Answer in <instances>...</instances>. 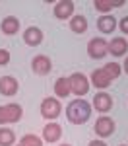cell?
Listing matches in <instances>:
<instances>
[{"instance_id":"4fadbf2b","label":"cell","mask_w":128,"mask_h":146,"mask_svg":"<svg viewBox=\"0 0 128 146\" xmlns=\"http://www.w3.org/2000/svg\"><path fill=\"white\" fill-rule=\"evenodd\" d=\"M109 53L113 56H122L128 53V41L124 37H115V39H111V43H109Z\"/></svg>"},{"instance_id":"52a82bcc","label":"cell","mask_w":128,"mask_h":146,"mask_svg":"<svg viewBox=\"0 0 128 146\" xmlns=\"http://www.w3.org/2000/svg\"><path fill=\"white\" fill-rule=\"evenodd\" d=\"M91 107L95 109V111H99V113L111 111V109H113V98H111V94H107V92H99V94H95Z\"/></svg>"},{"instance_id":"603a6c76","label":"cell","mask_w":128,"mask_h":146,"mask_svg":"<svg viewBox=\"0 0 128 146\" xmlns=\"http://www.w3.org/2000/svg\"><path fill=\"white\" fill-rule=\"evenodd\" d=\"M10 62V53L6 49H0V66H6Z\"/></svg>"},{"instance_id":"8fae6325","label":"cell","mask_w":128,"mask_h":146,"mask_svg":"<svg viewBox=\"0 0 128 146\" xmlns=\"http://www.w3.org/2000/svg\"><path fill=\"white\" fill-rule=\"evenodd\" d=\"M23 41H25V45H29V47H39L43 43V31H41V27H37V25L27 27L23 31Z\"/></svg>"},{"instance_id":"ba28073f","label":"cell","mask_w":128,"mask_h":146,"mask_svg":"<svg viewBox=\"0 0 128 146\" xmlns=\"http://www.w3.org/2000/svg\"><path fill=\"white\" fill-rule=\"evenodd\" d=\"M95 133L101 136V138H107L115 133V121L107 115H101L97 121H95Z\"/></svg>"},{"instance_id":"4316f807","label":"cell","mask_w":128,"mask_h":146,"mask_svg":"<svg viewBox=\"0 0 128 146\" xmlns=\"http://www.w3.org/2000/svg\"><path fill=\"white\" fill-rule=\"evenodd\" d=\"M60 146H72V144H60Z\"/></svg>"},{"instance_id":"f1b7e54d","label":"cell","mask_w":128,"mask_h":146,"mask_svg":"<svg viewBox=\"0 0 128 146\" xmlns=\"http://www.w3.org/2000/svg\"><path fill=\"white\" fill-rule=\"evenodd\" d=\"M18 146H22V144H18Z\"/></svg>"},{"instance_id":"d6986e66","label":"cell","mask_w":128,"mask_h":146,"mask_svg":"<svg viewBox=\"0 0 128 146\" xmlns=\"http://www.w3.org/2000/svg\"><path fill=\"white\" fill-rule=\"evenodd\" d=\"M70 29L74 31V33H85L87 31V20H85V16H80V14H76V16H72L70 18Z\"/></svg>"},{"instance_id":"44dd1931","label":"cell","mask_w":128,"mask_h":146,"mask_svg":"<svg viewBox=\"0 0 128 146\" xmlns=\"http://www.w3.org/2000/svg\"><path fill=\"white\" fill-rule=\"evenodd\" d=\"M103 70H105V74H107L111 80L118 78V76L122 74V66H120L118 62H109V64H105V66H103Z\"/></svg>"},{"instance_id":"6da1fadb","label":"cell","mask_w":128,"mask_h":146,"mask_svg":"<svg viewBox=\"0 0 128 146\" xmlns=\"http://www.w3.org/2000/svg\"><path fill=\"white\" fill-rule=\"evenodd\" d=\"M91 117V105L85 100H72L66 105V119L72 125H83L89 121Z\"/></svg>"},{"instance_id":"2e32d148","label":"cell","mask_w":128,"mask_h":146,"mask_svg":"<svg viewBox=\"0 0 128 146\" xmlns=\"http://www.w3.org/2000/svg\"><path fill=\"white\" fill-rule=\"evenodd\" d=\"M97 29L105 35H111L116 29V20L113 16H107V14H105V16H101V18L97 20Z\"/></svg>"},{"instance_id":"e0dca14e","label":"cell","mask_w":128,"mask_h":146,"mask_svg":"<svg viewBox=\"0 0 128 146\" xmlns=\"http://www.w3.org/2000/svg\"><path fill=\"white\" fill-rule=\"evenodd\" d=\"M54 94H56V98H60V100H66L70 94H72V90H70V80L64 78V76L56 78V82H54Z\"/></svg>"},{"instance_id":"cb8c5ba5","label":"cell","mask_w":128,"mask_h":146,"mask_svg":"<svg viewBox=\"0 0 128 146\" xmlns=\"http://www.w3.org/2000/svg\"><path fill=\"white\" fill-rule=\"evenodd\" d=\"M118 27H120V31L124 35H128V16H124L122 20H120V23H118Z\"/></svg>"},{"instance_id":"7c38bea8","label":"cell","mask_w":128,"mask_h":146,"mask_svg":"<svg viewBox=\"0 0 128 146\" xmlns=\"http://www.w3.org/2000/svg\"><path fill=\"white\" fill-rule=\"evenodd\" d=\"M18 90H20V82L14 78V76H2L0 78V94L2 96L12 98V96L18 94Z\"/></svg>"},{"instance_id":"9c48e42d","label":"cell","mask_w":128,"mask_h":146,"mask_svg":"<svg viewBox=\"0 0 128 146\" xmlns=\"http://www.w3.org/2000/svg\"><path fill=\"white\" fill-rule=\"evenodd\" d=\"M60 136H62V127L56 121H49L45 125V129H43V140L49 142V144H53V142L60 140Z\"/></svg>"},{"instance_id":"484cf974","label":"cell","mask_w":128,"mask_h":146,"mask_svg":"<svg viewBox=\"0 0 128 146\" xmlns=\"http://www.w3.org/2000/svg\"><path fill=\"white\" fill-rule=\"evenodd\" d=\"M122 70L128 74V55H126V58H124V64H122Z\"/></svg>"},{"instance_id":"5b68a950","label":"cell","mask_w":128,"mask_h":146,"mask_svg":"<svg viewBox=\"0 0 128 146\" xmlns=\"http://www.w3.org/2000/svg\"><path fill=\"white\" fill-rule=\"evenodd\" d=\"M107 53H109V43L105 41L103 37H93L91 41L87 43V55L91 58H95V60L103 58Z\"/></svg>"},{"instance_id":"8992f818","label":"cell","mask_w":128,"mask_h":146,"mask_svg":"<svg viewBox=\"0 0 128 146\" xmlns=\"http://www.w3.org/2000/svg\"><path fill=\"white\" fill-rule=\"evenodd\" d=\"M31 70H33L37 76H47L53 70V62H51V58L47 55H37L31 60Z\"/></svg>"},{"instance_id":"ac0fdd59","label":"cell","mask_w":128,"mask_h":146,"mask_svg":"<svg viewBox=\"0 0 128 146\" xmlns=\"http://www.w3.org/2000/svg\"><path fill=\"white\" fill-rule=\"evenodd\" d=\"M124 6V0H93V8L99 12H111L113 8H120Z\"/></svg>"},{"instance_id":"ffe728a7","label":"cell","mask_w":128,"mask_h":146,"mask_svg":"<svg viewBox=\"0 0 128 146\" xmlns=\"http://www.w3.org/2000/svg\"><path fill=\"white\" fill-rule=\"evenodd\" d=\"M16 142V135L12 129H6V127H0V146H14Z\"/></svg>"},{"instance_id":"d4e9b609","label":"cell","mask_w":128,"mask_h":146,"mask_svg":"<svg viewBox=\"0 0 128 146\" xmlns=\"http://www.w3.org/2000/svg\"><path fill=\"white\" fill-rule=\"evenodd\" d=\"M87 146H107V144H105L103 140H91V142H89Z\"/></svg>"},{"instance_id":"7a4b0ae2","label":"cell","mask_w":128,"mask_h":146,"mask_svg":"<svg viewBox=\"0 0 128 146\" xmlns=\"http://www.w3.org/2000/svg\"><path fill=\"white\" fill-rule=\"evenodd\" d=\"M23 109L20 103H6V105H0V125L6 123H18L22 121Z\"/></svg>"},{"instance_id":"9a60e30c","label":"cell","mask_w":128,"mask_h":146,"mask_svg":"<svg viewBox=\"0 0 128 146\" xmlns=\"http://www.w3.org/2000/svg\"><path fill=\"white\" fill-rule=\"evenodd\" d=\"M111 82H113V80L105 74L103 68H95V70L91 72V84L95 86V88L105 90V88H109V86H111Z\"/></svg>"},{"instance_id":"5bb4252c","label":"cell","mask_w":128,"mask_h":146,"mask_svg":"<svg viewBox=\"0 0 128 146\" xmlns=\"http://www.w3.org/2000/svg\"><path fill=\"white\" fill-rule=\"evenodd\" d=\"M0 31L4 35H16L20 31V20L16 16H6L0 23Z\"/></svg>"},{"instance_id":"277c9868","label":"cell","mask_w":128,"mask_h":146,"mask_svg":"<svg viewBox=\"0 0 128 146\" xmlns=\"http://www.w3.org/2000/svg\"><path fill=\"white\" fill-rule=\"evenodd\" d=\"M68 80H70V90H72L74 96L83 98V96L89 92V86H91V84H89V80H87L85 74H81V72H74Z\"/></svg>"},{"instance_id":"7402d4cb","label":"cell","mask_w":128,"mask_h":146,"mask_svg":"<svg viewBox=\"0 0 128 146\" xmlns=\"http://www.w3.org/2000/svg\"><path fill=\"white\" fill-rule=\"evenodd\" d=\"M20 144L22 146H43V138H39L37 135H23Z\"/></svg>"},{"instance_id":"83f0119b","label":"cell","mask_w":128,"mask_h":146,"mask_svg":"<svg viewBox=\"0 0 128 146\" xmlns=\"http://www.w3.org/2000/svg\"><path fill=\"white\" fill-rule=\"evenodd\" d=\"M120 146H126V144H120Z\"/></svg>"},{"instance_id":"3957f363","label":"cell","mask_w":128,"mask_h":146,"mask_svg":"<svg viewBox=\"0 0 128 146\" xmlns=\"http://www.w3.org/2000/svg\"><path fill=\"white\" fill-rule=\"evenodd\" d=\"M62 113V105L56 98H45L41 103V117L47 121H54L56 117H60Z\"/></svg>"},{"instance_id":"30bf717a","label":"cell","mask_w":128,"mask_h":146,"mask_svg":"<svg viewBox=\"0 0 128 146\" xmlns=\"http://www.w3.org/2000/svg\"><path fill=\"white\" fill-rule=\"evenodd\" d=\"M74 2L72 0H60L54 4V18L56 20H70L72 16H74Z\"/></svg>"}]
</instances>
